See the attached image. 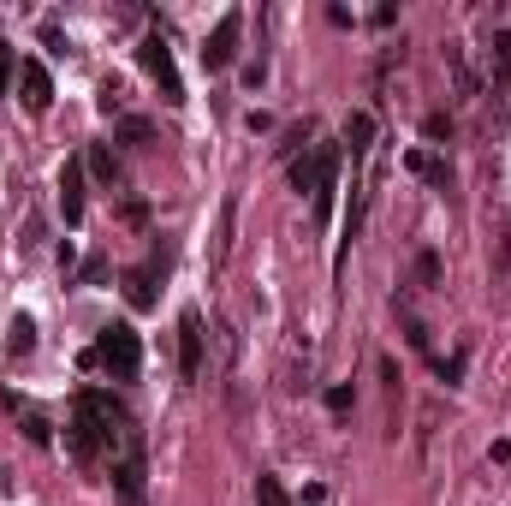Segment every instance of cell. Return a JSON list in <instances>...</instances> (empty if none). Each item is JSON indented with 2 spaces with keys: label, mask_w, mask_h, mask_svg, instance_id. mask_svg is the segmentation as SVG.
Here are the masks:
<instances>
[{
  "label": "cell",
  "mask_w": 511,
  "mask_h": 506,
  "mask_svg": "<svg viewBox=\"0 0 511 506\" xmlns=\"http://www.w3.org/2000/svg\"><path fill=\"white\" fill-rule=\"evenodd\" d=\"M232 227H238V197H226L220 202V232H214V263L232 256Z\"/></svg>",
  "instance_id": "11"
},
{
  "label": "cell",
  "mask_w": 511,
  "mask_h": 506,
  "mask_svg": "<svg viewBox=\"0 0 511 506\" xmlns=\"http://www.w3.org/2000/svg\"><path fill=\"white\" fill-rule=\"evenodd\" d=\"M60 215L66 227H84V161L60 167Z\"/></svg>",
  "instance_id": "8"
},
{
  "label": "cell",
  "mask_w": 511,
  "mask_h": 506,
  "mask_svg": "<svg viewBox=\"0 0 511 506\" xmlns=\"http://www.w3.org/2000/svg\"><path fill=\"white\" fill-rule=\"evenodd\" d=\"M256 506H291L286 489H280V477H256Z\"/></svg>",
  "instance_id": "14"
},
{
  "label": "cell",
  "mask_w": 511,
  "mask_h": 506,
  "mask_svg": "<svg viewBox=\"0 0 511 506\" xmlns=\"http://www.w3.org/2000/svg\"><path fill=\"white\" fill-rule=\"evenodd\" d=\"M13 72H18V54L0 42V101H6V84H13Z\"/></svg>",
  "instance_id": "18"
},
{
  "label": "cell",
  "mask_w": 511,
  "mask_h": 506,
  "mask_svg": "<svg viewBox=\"0 0 511 506\" xmlns=\"http://www.w3.org/2000/svg\"><path fill=\"white\" fill-rule=\"evenodd\" d=\"M179 376L185 381L202 376V310H185V316H179Z\"/></svg>",
  "instance_id": "5"
},
{
  "label": "cell",
  "mask_w": 511,
  "mask_h": 506,
  "mask_svg": "<svg viewBox=\"0 0 511 506\" xmlns=\"http://www.w3.org/2000/svg\"><path fill=\"white\" fill-rule=\"evenodd\" d=\"M351 405H357V393H351L345 381H339V387H327V411H333V418H351Z\"/></svg>",
  "instance_id": "16"
},
{
  "label": "cell",
  "mask_w": 511,
  "mask_h": 506,
  "mask_svg": "<svg viewBox=\"0 0 511 506\" xmlns=\"http://www.w3.org/2000/svg\"><path fill=\"white\" fill-rule=\"evenodd\" d=\"M423 131H428V138H452V119H446V114H428Z\"/></svg>",
  "instance_id": "22"
},
{
  "label": "cell",
  "mask_w": 511,
  "mask_h": 506,
  "mask_svg": "<svg viewBox=\"0 0 511 506\" xmlns=\"http://www.w3.org/2000/svg\"><path fill=\"white\" fill-rule=\"evenodd\" d=\"M161 256H149V263L143 268H131V274H125V304H131V310H155V280H161Z\"/></svg>",
  "instance_id": "9"
},
{
  "label": "cell",
  "mask_w": 511,
  "mask_h": 506,
  "mask_svg": "<svg viewBox=\"0 0 511 506\" xmlns=\"http://www.w3.org/2000/svg\"><path fill=\"white\" fill-rule=\"evenodd\" d=\"M345 150H351V161H363V155L374 150V114H351L345 119Z\"/></svg>",
  "instance_id": "10"
},
{
  "label": "cell",
  "mask_w": 511,
  "mask_h": 506,
  "mask_svg": "<svg viewBox=\"0 0 511 506\" xmlns=\"http://www.w3.org/2000/svg\"><path fill=\"white\" fill-rule=\"evenodd\" d=\"M404 167H411V173H423V179H434V185H446V167H440L434 155H423V150L404 155Z\"/></svg>",
  "instance_id": "12"
},
{
  "label": "cell",
  "mask_w": 511,
  "mask_h": 506,
  "mask_svg": "<svg viewBox=\"0 0 511 506\" xmlns=\"http://www.w3.org/2000/svg\"><path fill=\"white\" fill-rule=\"evenodd\" d=\"M42 42H48L54 54H66V36H60V25H42Z\"/></svg>",
  "instance_id": "24"
},
{
  "label": "cell",
  "mask_w": 511,
  "mask_h": 506,
  "mask_svg": "<svg viewBox=\"0 0 511 506\" xmlns=\"http://www.w3.org/2000/svg\"><path fill=\"white\" fill-rule=\"evenodd\" d=\"M416 280H423V286H440V256H434V251L416 256Z\"/></svg>",
  "instance_id": "17"
},
{
  "label": "cell",
  "mask_w": 511,
  "mask_h": 506,
  "mask_svg": "<svg viewBox=\"0 0 511 506\" xmlns=\"http://www.w3.org/2000/svg\"><path fill=\"white\" fill-rule=\"evenodd\" d=\"M113 489H119L125 506H143V447H138V435L125 441V459L113 465Z\"/></svg>",
  "instance_id": "6"
},
{
  "label": "cell",
  "mask_w": 511,
  "mask_h": 506,
  "mask_svg": "<svg viewBox=\"0 0 511 506\" xmlns=\"http://www.w3.org/2000/svg\"><path fill=\"white\" fill-rule=\"evenodd\" d=\"M113 441H131V418H125V405L113 399V393H101V387L77 393L72 429H66L72 459H77V465H89V459H101V447H113Z\"/></svg>",
  "instance_id": "1"
},
{
  "label": "cell",
  "mask_w": 511,
  "mask_h": 506,
  "mask_svg": "<svg viewBox=\"0 0 511 506\" xmlns=\"http://www.w3.org/2000/svg\"><path fill=\"white\" fill-rule=\"evenodd\" d=\"M25 435H30L36 447H48V423H42V418H25Z\"/></svg>",
  "instance_id": "23"
},
{
  "label": "cell",
  "mask_w": 511,
  "mask_h": 506,
  "mask_svg": "<svg viewBox=\"0 0 511 506\" xmlns=\"http://www.w3.org/2000/svg\"><path fill=\"white\" fill-rule=\"evenodd\" d=\"M440 381H446V387H458V376H464V357H440Z\"/></svg>",
  "instance_id": "20"
},
{
  "label": "cell",
  "mask_w": 511,
  "mask_h": 506,
  "mask_svg": "<svg viewBox=\"0 0 511 506\" xmlns=\"http://www.w3.org/2000/svg\"><path fill=\"white\" fill-rule=\"evenodd\" d=\"M18 89H25V108L30 114H48V101H54V77L42 60H18Z\"/></svg>",
  "instance_id": "7"
},
{
  "label": "cell",
  "mask_w": 511,
  "mask_h": 506,
  "mask_svg": "<svg viewBox=\"0 0 511 506\" xmlns=\"http://www.w3.org/2000/svg\"><path fill=\"white\" fill-rule=\"evenodd\" d=\"M119 138H125V143H149L155 131H149V119H125V126H119Z\"/></svg>",
  "instance_id": "19"
},
{
  "label": "cell",
  "mask_w": 511,
  "mask_h": 506,
  "mask_svg": "<svg viewBox=\"0 0 511 506\" xmlns=\"http://www.w3.org/2000/svg\"><path fill=\"white\" fill-rule=\"evenodd\" d=\"M84 167H89V173H96V179H107V185H113V150H107V143H96Z\"/></svg>",
  "instance_id": "15"
},
{
  "label": "cell",
  "mask_w": 511,
  "mask_h": 506,
  "mask_svg": "<svg viewBox=\"0 0 511 506\" xmlns=\"http://www.w3.org/2000/svg\"><path fill=\"white\" fill-rule=\"evenodd\" d=\"M238 36H244V13H226L220 25L209 30V42H202V66H209V72H226V66L238 60Z\"/></svg>",
  "instance_id": "4"
},
{
  "label": "cell",
  "mask_w": 511,
  "mask_h": 506,
  "mask_svg": "<svg viewBox=\"0 0 511 506\" xmlns=\"http://www.w3.org/2000/svg\"><path fill=\"white\" fill-rule=\"evenodd\" d=\"M13 352H18V357L36 352V322H30V316H18V322H13Z\"/></svg>",
  "instance_id": "13"
},
{
  "label": "cell",
  "mask_w": 511,
  "mask_h": 506,
  "mask_svg": "<svg viewBox=\"0 0 511 506\" xmlns=\"http://www.w3.org/2000/svg\"><path fill=\"white\" fill-rule=\"evenodd\" d=\"M96 364L107 369L113 381H131L143 369V340L131 322H107V328L96 334Z\"/></svg>",
  "instance_id": "2"
},
{
  "label": "cell",
  "mask_w": 511,
  "mask_h": 506,
  "mask_svg": "<svg viewBox=\"0 0 511 506\" xmlns=\"http://www.w3.org/2000/svg\"><path fill=\"white\" fill-rule=\"evenodd\" d=\"M494 48H499V77H511V30H499Z\"/></svg>",
  "instance_id": "21"
},
{
  "label": "cell",
  "mask_w": 511,
  "mask_h": 506,
  "mask_svg": "<svg viewBox=\"0 0 511 506\" xmlns=\"http://www.w3.org/2000/svg\"><path fill=\"white\" fill-rule=\"evenodd\" d=\"M138 60H143V72H149L155 84H161V101H167V108H185V84H179L173 48H167V36H161V30H149V36H143Z\"/></svg>",
  "instance_id": "3"
}]
</instances>
